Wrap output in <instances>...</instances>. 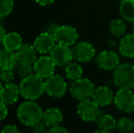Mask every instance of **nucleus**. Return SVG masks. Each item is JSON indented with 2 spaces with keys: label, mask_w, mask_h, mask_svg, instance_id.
<instances>
[{
  "label": "nucleus",
  "mask_w": 134,
  "mask_h": 133,
  "mask_svg": "<svg viewBox=\"0 0 134 133\" xmlns=\"http://www.w3.org/2000/svg\"><path fill=\"white\" fill-rule=\"evenodd\" d=\"M20 95L25 100H35L41 97L45 92V81L37 74L29 75L22 78L19 85Z\"/></svg>",
  "instance_id": "1"
},
{
  "label": "nucleus",
  "mask_w": 134,
  "mask_h": 133,
  "mask_svg": "<svg viewBox=\"0 0 134 133\" xmlns=\"http://www.w3.org/2000/svg\"><path fill=\"white\" fill-rule=\"evenodd\" d=\"M16 114L20 122L26 126L31 127L43 119L42 108L33 100H27L20 104Z\"/></svg>",
  "instance_id": "2"
},
{
  "label": "nucleus",
  "mask_w": 134,
  "mask_h": 133,
  "mask_svg": "<svg viewBox=\"0 0 134 133\" xmlns=\"http://www.w3.org/2000/svg\"><path fill=\"white\" fill-rule=\"evenodd\" d=\"M113 81L119 89H134V65L120 64L114 69Z\"/></svg>",
  "instance_id": "3"
},
{
  "label": "nucleus",
  "mask_w": 134,
  "mask_h": 133,
  "mask_svg": "<svg viewBox=\"0 0 134 133\" xmlns=\"http://www.w3.org/2000/svg\"><path fill=\"white\" fill-rule=\"evenodd\" d=\"M95 89V85L91 80L88 78H80L71 82L69 86V92L74 99L78 100H83L91 99Z\"/></svg>",
  "instance_id": "4"
},
{
  "label": "nucleus",
  "mask_w": 134,
  "mask_h": 133,
  "mask_svg": "<svg viewBox=\"0 0 134 133\" xmlns=\"http://www.w3.org/2000/svg\"><path fill=\"white\" fill-rule=\"evenodd\" d=\"M101 107L92 99L80 100L77 105V113L86 122H95L101 115Z\"/></svg>",
  "instance_id": "5"
},
{
  "label": "nucleus",
  "mask_w": 134,
  "mask_h": 133,
  "mask_svg": "<svg viewBox=\"0 0 134 133\" xmlns=\"http://www.w3.org/2000/svg\"><path fill=\"white\" fill-rule=\"evenodd\" d=\"M68 84L60 75L53 74L45 80V92L53 98H61L67 93Z\"/></svg>",
  "instance_id": "6"
},
{
  "label": "nucleus",
  "mask_w": 134,
  "mask_h": 133,
  "mask_svg": "<svg viewBox=\"0 0 134 133\" xmlns=\"http://www.w3.org/2000/svg\"><path fill=\"white\" fill-rule=\"evenodd\" d=\"M114 105L119 110L130 113L134 110V92L132 89H119L114 95Z\"/></svg>",
  "instance_id": "7"
},
{
  "label": "nucleus",
  "mask_w": 134,
  "mask_h": 133,
  "mask_svg": "<svg viewBox=\"0 0 134 133\" xmlns=\"http://www.w3.org/2000/svg\"><path fill=\"white\" fill-rule=\"evenodd\" d=\"M49 56L58 67H66L74 59L73 51L70 47L58 43L49 52Z\"/></svg>",
  "instance_id": "8"
},
{
  "label": "nucleus",
  "mask_w": 134,
  "mask_h": 133,
  "mask_svg": "<svg viewBox=\"0 0 134 133\" xmlns=\"http://www.w3.org/2000/svg\"><path fill=\"white\" fill-rule=\"evenodd\" d=\"M54 37L58 44L73 46L79 39V33L75 27L71 26H58L54 33Z\"/></svg>",
  "instance_id": "9"
},
{
  "label": "nucleus",
  "mask_w": 134,
  "mask_h": 133,
  "mask_svg": "<svg viewBox=\"0 0 134 133\" xmlns=\"http://www.w3.org/2000/svg\"><path fill=\"white\" fill-rule=\"evenodd\" d=\"M72 51L74 59L80 63L88 62L96 57V49L94 46L87 41L76 43Z\"/></svg>",
  "instance_id": "10"
},
{
  "label": "nucleus",
  "mask_w": 134,
  "mask_h": 133,
  "mask_svg": "<svg viewBox=\"0 0 134 133\" xmlns=\"http://www.w3.org/2000/svg\"><path fill=\"white\" fill-rule=\"evenodd\" d=\"M96 64L103 70H114L120 65V56L112 50H104L96 57Z\"/></svg>",
  "instance_id": "11"
},
{
  "label": "nucleus",
  "mask_w": 134,
  "mask_h": 133,
  "mask_svg": "<svg viewBox=\"0 0 134 133\" xmlns=\"http://www.w3.org/2000/svg\"><path fill=\"white\" fill-rule=\"evenodd\" d=\"M33 67L35 74L42 78L43 79H46L54 74L57 66L50 56H42L36 59Z\"/></svg>",
  "instance_id": "12"
},
{
  "label": "nucleus",
  "mask_w": 134,
  "mask_h": 133,
  "mask_svg": "<svg viewBox=\"0 0 134 133\" xmlns=\"http://www.w3.org/2000/svg\"><path fill=\"white\" fill-rule=\"evenodd\" d=\"M57 41L54 35L48 32H43L36 37L34 41V48H36L38 53L40 54H47L52 50L55 47Z\"/></svg>",
  "instance_id": "13"
},
{
  "label": "nucleus",
  "mask_w": 134,
  "mask_h": 133,
  "mask_svg": "<svg viewBox=\"0 0 134 133\" xmlns=\"http://www.w3.org/2000/svg\"><path fill=\"white\" fill-rule=\"evenodd\" d=\"M37 50L33 45L22 44V46L16 50V56L18 63L33 65L37 59Z\"/></svg>",
  "instance_id": "14"
},
{
  "label": "nucleus",
  "mask_w": 134,
  "mask_h": 133,
  "mask_svg": "<svg viewBox=\"0 0 134 133\" xmlns=\"http://www.w3.org/2000/svg\"><path fill=\"white\" fill-rule=\"evenodd\" d=\"M91 99L100 107H106L113 102L114 93L109 88L106 86H100L95 89Z\"/></svg>",
  "instance_id": "15"
},
{
  "label": "nucleus",
  "mask_w": 134,
  "mask_h": 133,
  "mask_svg": "<svg viewBox=\"0 0 134 133\" xmlns=\"http://www.w3.org/2000/svg\"><path fill=\"white\" fill-rule=\"evenodd\" d=\"M20 95L19 87L16 84L10 82L7 83L0 93V100L7 105H12L18 101Z\"/></svg>",
  "instance_id": "16"
},
{
  "label": "nucleus",
  "mask_w": 134,
  "mask_h": 133,
  "mask_svg": "<svg viewBox=\"0 0 134 133\" xmlns=\"http://www.w3.org/2000/svg\"><path fill=\"white\" fill-rule=\"evenodd\" d=\"M63 113L57 108H48L43 112V120L46 122L48 128L60 125L63 121Z\"/></svg>",
  "instance_id": "17"
},
{
  "label": "nucleus",
  "mask_w": 134,
  "mask_h": 133,
  "mask_svg": "<svg viewBox=\"0 0 134 133\" xmlns=\"http://www.w3.org/2000/svg\"><path fill=\"white\" fill-rule=\"evenodd\" d=\"M119 51L126 57H134V33L122 37L119 44Z\"/></svg>",
  "instance_id": "18"
},
{
  "label": "nucleus",
  "mask_w": 134,
  "mask_h": 133,
  "mask_svg": "<svg viewBox=\"0 0 134 133\" xmlns=\"http://www.w3.org/2000/svg\"><path fill=\"white\" fill-rule=\"evenodd\" d=\"M95 122L99 129L98 132H109L117 128V120L109 114H101Z\"/></svg>",
  "instance_id": "19"
},
{
  "label": "nucleus",
  "mask_w": 134,
  "mask_h": 133,
  "mask_svg": "<svg viewBox=\"0 0 134 133\" xmlns=\"http://www.w3.org/2000/svg\"><path fill=\"white\" fill-rule=\"evenodd\" d=\"M16 62V56L14 51L5 48L0 50V68H14Z\"/></svg>",
  "instance_id": "20"
},
{
  "label": "nucleus",
  "mask_w": 134,
  "mask_h": 133,
  "mask_svg": "<svg viewBox=\"0 0 134 133\" xmlns=\"http://www.w3.org/2000/svg\"><path fill=\"white\" fill-rule=\"evenodd\" d=\"M120 14L122 19L134 23V0H122L120 4Z\"/></svg>",
  "instance_id": "21"
},
{
  "label": "nucleus",
  "mask_w": 134,
  "mask_h": 133,
  "mask_svg": "<svg viewBox=\"0 0 134 133\" xmlns=\"http://www.w3.org/2000/svg\"><path fill=\"white\" fill-rule=\"evenodd\" d=\"M23 44L22 37L16 32H10L7 33L5 39L3 41V45L5 48L10 49L12 51L18 50Z\"/></svg>",
  "instance_id": "22"
},
{
  "label": "nucleus",
  "mask_w": 134,
  "mask_h": 133,
  "mask_svg": "<svg viewBox=\"0 0 134 133\" xmlns=\"http://www.w3.org/2000/svg\"><path fill=\"white\" fill-rule=\"evenodd\" d=\"M66 76L70 81H74L79 78H82L83 76V68L79 63L70 62L65 67Z\"/></svg>",
  "instance_id": "23"
},
{
  "label": "nucleus",
  "mask_w": 134,
  "mask_h": 133,
  "mask_svg": "<svg viewBox=\"0 0 134 133\" xmlns=\"http://www.w3.org/2000/svg\"><path fill=\"white\" fill-rule=\"evenodd\" d=\"M126 30H127V26L124 22V19L116 18V19L111 20L109 23V31L115 37H121L125 34Z\"/></svg>",
  "instance_id": "24"
},
{
  "label": "nucleus",
  "mask_w": 134,
  "mask_h": 133,
  "mask_svg": "<svg viewBox=\"0 0 134 133\" xmlns=\"http://www.w3.org/2000/svg\"><path fill=\"white\" fill-rule=\"evenodd\" d=\"M117 130L122 133H129L134 130V121L131 118L123 117L117 121Z\"/></svg>",
  "instance_id": "25"
},
{
  "label": "nucleus",
  "mask_w": 134,
  "mask_h": 133,
  "mask_svg": "<svg viewBox=\"0 0 134 133\" xmlns=\"http://www.w3.org/2000/svg\"><path fill=\"white\" fill-rule=\"evenodd\" d=\"M14 68H15V70H16V74L22 78H26V77L29 76V75L33 74V72H34L33 65L22 64V63L16 62V65L15 66Z\"/></svg>",
  "instance_id": "26"
},
{
  "label": "nucleus",
  "mask_w": 134,
  "mask_h": 133,
  "mask_svg": "<svg viewBox=\"0 0 134 133\" xmlns=\"http://www.w3.org/2000/svg\"><path fill=\"white\" fill-rule=\"evenodd\" d=\"M14 8V0H0V18L7 16Z\"/></svg>",
  "instance_id": "27"
},
{
  "label": "nucleus",
  "mask_w": 134,
  "mask_h": 133,
  "mask_svg": "<svg viewBox=\"0 0 134 133\" xmlns=\"http://www.w3.org/2000/svg\"><path fill=\"white\" fill-rule=\"evenodd\" d=\"M15 68H0V80L5 84L13 82L15 79Z\"/></svg>",
  "instance_id": "28"
},
{
  "label": "nucleus",
  "mask_w": 134,
  "mask_h": 133,
  "mask_svg": "<svg viewBox=\"0 0 134 133\" xmlns=\"http://www.w3.org/2000/svg\"><path fill=\"white\" fill-rule=\"evenodd\" d=\"M47 128H48L47 126L46 122L43 120V119L41 120L37 121V123H35L34 125L31 126V130L35 133H42V132H46L47 130Z\"/></svg>",
  "instance_id": "29"
},
{
  "label": "nucleus",
  "mask_w": 134,
  "mask_h": 133,
  "mask_svg": "<svg viewBox=\"0 0 134 133\" xmlns=\"http://www.w3.org/2000/svg\"><path fill=\"white\" fill-rule=\"evenodd\" d=\"M7 113H8V109H7V104L0 100V121L7 118Z\"/></svg>",
  "instance_id": "30"
},
{
  "label": "nucleus",
  "mask_w": 134,
  "mask_h": 133,
  "mask_svg": "<svg viewBox=\"0 0 134 133\" xmlns=\"http://www.w3.org/2000/svg\"><path fill=\"white\" fill-rule=\"evenodd\" d=\"M48 131L51 133H64V132H69V130L65 127L61 126V125H58V126H54L49 128L48 130Z\"/></svg>",
  "instance_id": "31"
},
{
  "label": "nucleus",
  "mask_w": 134,
  "mask_h": 133,
  "mask_svg": "<svg viewBox=\"0 0 134 133\" xmlns=\"http://www.w3.org/2000/svg\"><path fill=\"white\" fill-rule=\"evenodd\" d=\"M3 133H14V132H19V130L18 129V127L15 125H7L5 126V128L2 130Z\"/></svg>",
  "instance_id": "32"
},
{
  "label": "nucleus",
  "mask_w": 134,
  "mask_h": 133,
  "mask_svg": "<svg viewBox=\"0 0 134 133\" xmlns=\"http://www.w3.org/2000/svg\"><path fill=\"white\" fill-rule=\"evenodd\" d=\"M5 35H7V30H5V28L0 23V44L1 43L3 44V41L5 39Z\"/></svg>",
  "instance_id": "33"
},
{
  "label": "nucleus",
  "mask_w": 134,
  "mask_h": 133,
  "mask_svg": "<svg viewBox=\"0 0 134 133\" xmlns=\"http://www.w3.org/2000/svg\"><path fill=\"white\" fill-rule=\"evenodd\" d=\"M58 27V25H57V24H55V23L50 24V25L48 27V28H47V32H48V33L52 34V35H54L55 31L57 30Z\"/></svg>",
  "instance_id": "34"
},
{
  "label": "nucleus",
  "mask_w": 134,
  "mask_h": 133,
  "mask_svg": "<svg viewBox=\"0 0 134 133\" xmlns=\"http://www.w3.org/2000/svg\"><path fill=\"white\" fill-rule=\"evenodd\" d=\"M35 1L40 5H50V4L54 3L55 0H35Z\"/></svg>",
  "instance_id": "35"
},
{
  "label": "nucleus",
  "mask_w": 134,
  "mask_h": 133,
  "mask_svg": "<svg viewBox=\"0 0 134 133\" xmlns=\"http://www.w3.org/2000/svg\"><path fill=\"white\" fill-rule=\"evenodd\" d=\"M3 87H4V86L2 85V81H1V80H0V93H1L2 89H3Z\"/></svg>",
  "instance_id": "36"
},
{
  "label": "nucleus",
  "mask_w": 134,
  "mask_h": 133,
  "mask_svg": "<svg viewBox=\"0 0 134 133\" xmlns=\"http://www.w3.org/2000/svg\"><path fill=\"white\" fill-rule=\"evenodd\" d=\"M133 33H134V23H133Z\"/></svg>",
  "instance_id": "37"
}]
</instances>
